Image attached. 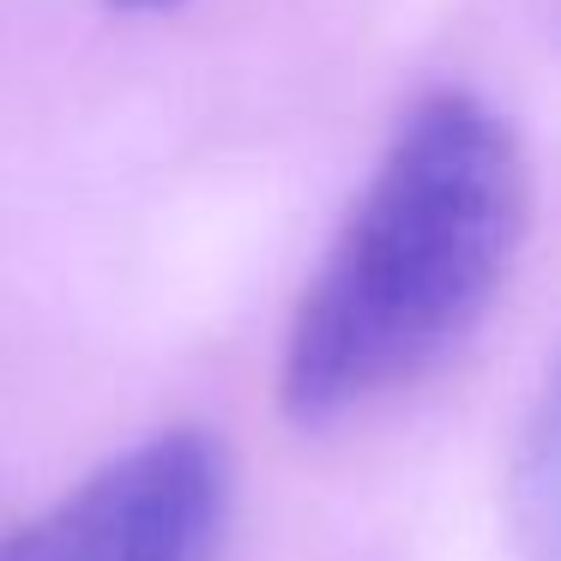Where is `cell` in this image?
<instances>
[{"mask_svg": "<svg viewBox=\"0 0 561 561\" xmlns=\"http://www.w3.org/2000/svg\"><path fill=\"white\" fill-rule=\"evenodd\" d=\"M224 519V447L206 428H163L37 513L0 561H218Z\"/></svg>", "mask_w": 561, "mask_h": 561, "instance_id": "cell-2", "label": "cell"}, {"mask_svg": "<svg viewBox=\"0 0 561 561\" xmlns=\"http://www.w3.org/2000/svg\"><path fill=\"white\" fill-rule=\"evenodd\" d=\"M525 230V158L501 110L435 91L399 122L296 302L278 363L290 423L327 428L471 339Z\"/></svg>", "mask_w": 561, "mask_h": 561, "instance_id": "cell-1", "label": "cell"}, {"mask_svg": "<svg viewBox=\"0 0 561 561\" xmlns=\"http://www.w3.org/2000/svg\"><path fill=\"white\" fill-rule=\"evenodd\" d=\"M507 513L525 561H561V351L513 440Z\"/></svg>", "mask_w": 561, "mask_h": 561, "instance_id": "cell-3", "label": "cell"}, {"mask_svg": "<svg viewBox=\"0 0 561 561\" xmlns=\"http://www.w3.org/2000/svg\"><path fill=\"white\" fill-rule=\"evenodd\" d=\"M115 7H127V13H158V7H175V0H115Z\"/></svg>", "mask_w": 561, "mask_h": 561, "instance_id": "cell-4", "label": "cell"}]
</instances>
